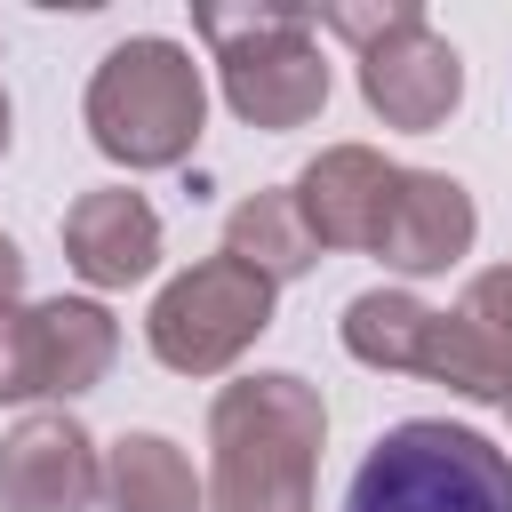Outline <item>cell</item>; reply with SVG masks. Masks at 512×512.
Segmentation results:
<instances>
[{
    "instance_id": "1",
    "label": "cell",
    "mask_w": 512,
    "mask_h": 512,
    "mask_svg": "<svg viewBox=\"0 0 512 512\" xmlns=\"http://www.w3.org/2000/svg\"><path fill=\"white\" fill-rule=\"evenodd\" d=\"M328 400L296 368H256L208 408V512H312Z\"/></svg>"
},
{
    "instance_id": "19",
    "label": "cell",
    "mask_w": 512,
    "mask_h": 512,
    "mask_svg": "<svg viewBox=\"0 0 512 512\" xmlns=\"http://www.w3.org/2000/svg\"><path fill=\"white\" fill-rule=\"evenodd\" d=\"M504 408H512V400H504Z\"/></svg>"
},
{
    "instance_id": "5",
    "label": "cell",
    "mask_w": 512,
    "mask_h": 512,
    "mask_svg": "<svg viewBox=\"0 0 512 512\" xmlns=\"http://www.w3.org/2000/svg\"><path fill=\"white\" fill-rule=\"evenodd\" d=\"M328 32H344L360 48V96L384 128L432 136L456 104H464V56L448 32H432V16L416 0H384V8H328L312 16Z\"/></svg>"
},
{
    "instance_id": "6",
    "label": "cell",
    "mask_w": 512,
    "mask_h": 512,
    "mask_svg": "<svg viewBox=\"0 0 512 512\" xmlns=\"http://www.w3.org/2000/svg\"><path fill=\"white\" fill-rule=\"evenodd\" d=\"M272 296H280L272 280H256L248 264H232V256L216 248V256L184 264V272L152 296L144 344H152V360L176 368V376H224V368L272 328Z\"/></svg>"
},
{
    "instance_id": "16",
    "label": "cell",
    "mask_w": 512,
    "mask_h": 512,
    "mask_svg": "<svg viewBox=\"0 0 512 512\" xmlns=\"http://www.w3.org/2000/svg\"><path fill=\"white\" fill-rule=\"evenodd\" d=\"M504 360H512V264H488V272H472V288H464V304H456Z\"/></svg>"
},
{
    "instance_id": "18",
    "label": "cell",
    "mask_w": 512,
    "mask_h": 512,
    "mask_svg": "<svg viewBox=\"0 0 512 512\" xmlns=\"http://www.w3.org/2000/svg\"><path fill=\"white\" fill-rule=\"evenodd\" d=\"M0 152H8V96H0Z\"/></svg>"
},
{
    "instance_id": "17",
    "label": "cell",
    "mask_w": 512,
    "mask_h": 512,
    "mask_svg": "<svg viewBox=\"0 0 512 512\" xmlns=\"http://www.w3.org/2000/svg\"><path fill=\"white\" fill-rule=\"evenodd\" d=\"M24 304V248L0 232V312H16Z\"/></svg>"
},
{
    "instance_id": "11",
    "label": "cell",
    "mask_w": 512,
    "mask_h": 512,
    "mask_svg": "<svg viewBox=\"0 0 512 512\" xmlns=\"http://www.w3.org/2000/svg\"><path fill=\"white\" fill-rule=\"evenodd\" d=\"M384 192H392V160L368 152V144H328L288 184V200H296V216L320 248H368L376 216H384Z\"/></svg>"
},
{
    "instance_id": "12",
    "label": "cell",
    "mask_w": 512,
    "mask_h": 512,
    "mask_svg": "<svg viewBox=\"0 0 512 512\" xmlns=\"http://www.w3.org/2000/svg\"><path fill=\"white\" fill-rule=\"evenodd\" d=\"M104 512H200L208 488L192 472V456L168 440V432H120L104 448V488H96Z\"/></svg>"
},
{
    "instance_id": "4",
    "label": "cell",
    "mask_w": 512,
    "mask_h": 512,
    "mask_svg": "<svg viewBox=\"0 0 512 512\" xmlns=\"http://www.w3.org/2000/svg\"><path fill=\"white\" fill-rule=\"evenodd\" d=\"M344 512H512V456L448 416H408L360 456Z\"/></svg>"
},
{
    "instance_id": "10",
    "label": "cell",
    "mask_w": 512,
    "mask_h": 512,
    "mask_svg": "<svg viewBox=\"0 0 512 512\" xmlns=\"http://www.w3.org/2000/svg\"><path fill=\"white\" fill-rule=\"evenodd\" d=\"M64 264L88 288H136L160 264V216L128 184H96L64 208Z\"/></svg>"
},
{
    "instance_id": "3",
    "label": "cell",
    "mask_w": 512,
    "mask_h": 512,
    "mask_svg": "<svg viewBox=\"0 0 512 512\" xmlns=\"http://www.w3.org/2000/svg\"><path fill=\"white\" fill-rule=\"evenodd\" d=\"M192 32L216 48V80H224V104L264 128V136H288V128H312L320 104H328V56H320V24L288 0H248V8H200Z\"/></svg>"
},
{
    "instance_id": "8",
    "label": "cell",
    "mask_w": 512,
    "mask_h": 512,
    "mask_svg": "<svg viewBox=\"0 0 512 512\" xmlns=\"http://www.w3.org/2000/svg\"><path fill=\"white\" fill-rule=\"evenodd\" d=\"M104 448L72 408H32L0 432V512H88Z\"/></svg>"
},
{
    "instance_id": "13",
    "label": "cell",
    "mask_w": 512,
    "mask_h": 512,
    "mask_svg": "<svg viewBox=\"0 0 512 512\" xmlns=\"http://www.w3.org/2000/svg\"><path fill=\"white\" fill-rule=\"evenodd\" d=\"M224 256H232V264H248L256 280L288 288V280H304V272L320 264V240L304 232V216H296L288 184H264V192H248V200L224 216Z\"/></svg>"
},
{
    "instance_id": "15",
    "label": "cell",
    "mask_w": 512,
    "mask_h": 512,
    "mask_svg": "<svg viewBox=\"0 0 512 512\" xmlns=\"http://www.w3.org/2000/svg\"><path fill=\"white\" fill-rule=\"evenodd\" d=\"M416 376H432V384H448V392H464V400H480V408H504V400H512V360H504L464 312H432V336H424V352H416Z\"/></svg>"
},
{
    "instance_id": "2",
    "label": "cell",
    "mask_w": 512,
    "mask_h": 512,
    "mask_svg": "<svg viewBox=\"0 0 512 512\" xmlns=\"http://www.w3.org/2000/svg\"><path fill=\"white\" fill-rule=\"evenodd\" d=\"M80 112H88V144L104 160H120L128 176H152V168L192 160L200 120H208V88H200V64L184 40L136 32L120 48H104Z\"/></svg>"
},
{
    "instance_id": "9",
    "label": "cell",
    "mask_w": 512,
    "mask_h": 512,
    "mask_svg": "<svg viewBox=\"0 0 512 512\" xmlns=\"http://www.w3.org/2000/svg\"><path fill=\"white\" fill-rule=\"evenodd\" d=\"M472 232H480V208H472V192L456 176L392 168L368 256H384V272H400V280H424V272H448L456 256H472Z\"/></svg>"
},
{
    "instance_id": "7",
    "label": "cell",
    "mask_w": 512,
    "mask_h": 512,
    "mask_svg": "<svg viewBox=\"0 0 512 512\" xmlns=\"http://www.w3.org/2000/svg\"><path fill=\"white\" fill-rule=\"evenodd\" d=\"M120 352V320L96 296H48L0 312V408L16 400H72L104 384Z\"/></svg>"
},
{
    "instance_id": "14",
    "label": "cell",
    "mask_w": 512,
    "mask_h": 512,
    "mask_svg": "<svg viewBox=\"0 0 512 512\" xmlns=\"http://www.w3.org/2000/svg\"><path fill=\"white\" fill-rule=\"evenodd\" d=\"M336 336H344V352H352L360 368L416 376V352H424V336H432V304L408 296V288H360V296L344 304Z\"/></svg>"
}]
</instances>
